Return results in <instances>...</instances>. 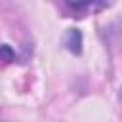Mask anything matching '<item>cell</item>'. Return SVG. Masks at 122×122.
Wrapping results in <instances>:
<instances>
[{
	"instance_id": "obj_1",
	"label": "cell",
	"mask_w": 122,
	"mask_h": 122,
	"mask_svg": "<svg viewBox=\"0 0 122 122\" xmlns=\"http://www.w3.org/2000/svg\"><path fill=\"white\" fill-rule=\"evenodd\" d=\"M107 6L109 4H105V2H65V8L71 10L72 17H86L90 13L105 10Z\"/></svg>"
},
{
	"instance_id": "obj_2",
	"label": "cell",
	"mask_w": 122,
	"mask_h": 122,
	"mask_svg": "<svg viewBox=\"0 0 122 122\" xmlns=\"http://www.w3.org/2000/svg\"><path fill=\"white\" fill-rule=\"evenodd\" d=\"M120 99H122V93H120Z\"/></svg>"
}]
</instances>
